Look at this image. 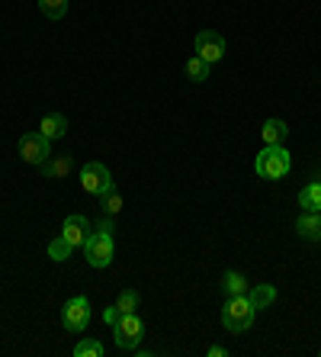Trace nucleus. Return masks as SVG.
Returning a JSON list of instances; mask_svg holds the SVG:
<instances>
[{
    "instance_id": "1",
    "label": "nucleus",
    "mask_w": 321,
    "mask_h": 357,
    "mask_svg": "<svg viewBox=\"0 0 321 357\" xmlns=\"http://www.w3.org/2000/svg\"><path fill=\"white\" fill-rule=\"evenodd\" d=\"M289 167H292V155H289V149H283V145H264L254 161V171L264 177V181H283V177L289 174Z\"/></svg>"
},
{
    "instance_id": "2",
    "label": "nucleus",
    "mask_w": 321,
    "mask_h": 357,
    "mask_svg": "<svg viewBox=\"0 0 321 357\" xmlns=\"http://www.w3.org/2000/svg\"><path fill=\"white\" fill-rule=\"evenodd\" d=\"M257 309L247 303V296H228L222 306V325L231 335H244L254 325Z\"/></svg>"
},
{
    "instance_id": "3",
    "label": "nucleus",
    "mask_w": 321,
    "mask_h": 357,
    "mask_svg": "<svg viewBox=\"0 0 321 357\" xmlns=\"http://www.w3.org/2000/svg\"><path fill=\"white\" fill-rule=\"evenodd\" d=\"M113 338H116V348L135 351L141 344V338H145V322L135 312H123V319L113 325Z\"/></svg>"
},
{
    "instance_id": "4",
    "label": "nucleus",
    "mask_w": 321,
    "mask_h": 357,
    "mask_svg": "<svg viewBox=\"0 0 321 357\" xmlns=\"http://www.w3.org/2000/svg\"><path fill=\"white\" fill-rule=\"evenodd\" d=\"M84 258L87 264L103 271V267L113 264V235H103V232H91L87 241H84Z\"/></svg>"
},
{
    "instance_id": "5",
    "label": "nucleus",
    "mask_w": 321,
    "mask_h": 357,
    "mask_svg": "<svg viewBox=\"0 0 321 357\" xmlns=\"http://www.w3.org/2000/svg\"><path fill=\"white\" fill-rule=\"evenodd\" d=\"M19 158L26 165H45L52 158V139H45L42 132L19 135Z\"/></svg>"
},
{
    "instance_id": "6",
    "label": "nucleus",
    "mask_w": 321,
    "mask_h": 357,
    "mask_svg": "<svg viewBox=\"0 0 321 357\" xmlns=\"http://www.w3.org/2000/svg\"><path fill=\"white\" fill-rule=\"evenodd\" d=\"M61 325L68 332H77L81 335L87 325H91V299L87 296H71L61 309Z\"/></svg>"
},
{
    "instance_id": "7",
    "label": "nucleus",
    "mask_w": 321,
    "mask_h": 357,
    "mask_svg": "<svg viewBox=\"0 0 321 357\" xmlns=\"http://www.w3.org/2000/svg\"><path fill=\"white\" fill-rule=\"evenodd\" d=\"M193 49H196V55L203 61H209V65H219V61L225 59V39H222V33H215V29H203V33H196Z\"/></svg>"
},
{
    "instance_id": "8",
    "label": "nucleus",
    "mask_w": 321,
    "mask_h": 357,
    "mask_svg": "<svg viewBox=\"0 0 321 357\" xmlns=\"http://www.w3.org/2000/svg\"><path fill=\"white\" fill-rule=\"evenodd\" d=\"M113 174H109L107 165H100V161H87V165L81 167V187L87 193H93V197H100V193L107 190V187H113Z\"/></svg>"
},
{
    "instance_id": "9",
    "label": "nucleus",
    "mask_w": 321,
    "mask_h": 357,
    "mask_svg": "<svg viewBox=\"0 0 321 357\" xmlns=\"http://www.w3.org/2000/svg\"><path fill=\"white\" fill-rule=\"evenodd\" d=\"M61 235H65L75 248H84V241H87V235H91V219L87 216H68L65 225H61Z\"/></svg>"
},
{
    "instance_id": "10",
    "label": "nucleus",
    "mask_w": 321,
    "mask_h": 357,
    "mask_svg": "<svg viewBox=\"0 0 321 357\" xmlns=\"http://www.w3.org/2000/svg\"><path fill=\"white\" fill-rule=\"evenodd\" d=\"M247 303L260 312V309H270L273 303H276V287L273 283H257V287H251L247 290Z\"/></svg>"
},
{
    "instance_id": "11",
    "label": "nucleus",
    "mask_w": 321,
    "mask_h": 357,
    "mask_svg": "<svg viewBox=\"0 0 321 357\" xmlns=\"http://www.w3.org/2000/svg\"><path fill=\"white\" fill-rule=\"evenodd\" d=\"M296 232L305 241H321V213H302L296 219Z\"/></svg>"
},
{
    "instance_id": "12",
    "label": "nucleus",
    "mask_w": 321,
    "mask_h": 357,
    "mask_svg": "<svg viewBox=\"0 0 321 357\" xmlns=\"http://www.w3.org/2000/svg\"><path fill=\"white\" fill-rule=\"evenodd\" d=\"M39 132L45 135V139H65V132H68V116H61V113H45L42 116V123H39Z\"/></svg>"
},
{
    "instance_id": "13",
    "label": "nucleus",
    "mask_w": 321,
    "mask_h": 357,
    "mask_svg": "<svg viewBox=\"0 0 321 357\" xmlns=\"http://www.w3.org/2000/svg\"><path fill=\"white\" fill-rule=\"evenodd\" d=\"M39 167H42V174L49 177V181H61V177L71 174L75 158H71V155H58V158H49L45 165H39Z\"/></svg>"
},
{
    "instance_id": "14",
    "label": "nucleus",
    "mask_w": 321,
    "mask_h": 357,
    "mask_svg": "<svg viewBox=\"0 0 321 357\" xmlns=\"http://www.w3.org/2000/svg\"><path fill=\"white\" fill-rule=\"evenodd\" d=\"M299 206H302V213H321V181L305 183L299 190Z\"/></svg>"
},
{
    "instance_id": "15",
    "label": "nucleus",
    "mask_w": 321,
    "mask_h": 357,
    "mask_svg": "<svg viewBox=\"0 0 321 357\" xmlns=\"http://www.w3.org/2000/svg\"><path fill=\"white\" fill-rule=\"evenodd\" d=\"M289 135V126L283 123V119H267L264 129H260V139H264V145H283Z\"/></svg>"
},
{
    "instance_id": "16",
    "label": "nucleus",
    "mask_w": 321,
    "mask_h": 357,
    "mask_svg": "<svg viewBox=\"0 0 321 357\" xmlns=\"http://www.w3.org/2000/svg\"><path fill=\"white\" fill-rule=\"evenodd\" d=\"M100 209H103V216H119L123 213V193L116 190V183L100 193Z\"/></svg>"
},
{
    "instance_id": "17",
    "label": "nucleus",
    "mask_w": 321,
    "mask_h": 357,
    "mask_svg": "<svg viewBox=\"0 0 321 357\" xmlns=\"http://www.w3.org/2000/svg\"><path fill=\"white\" fill-rule=\"evenodd\" d=\"M222 290H225V296H247V280H244V274H238V271H225V277H222Z\"/></svg>"
},
{
    "instance_id": "18",
    "label": "nucleus",
    "mask_w": 321,
    "mask_h": 357,
    "mask_svg": "<svg viewBox=\"0 0 321 357\" xmlns=\"http://www.w3.org/2000/svg\"><path fill=\"white\" fill-rule=\"evenodd\" d=\"M183 71H187V77L193 84H203L209 77V71H212V65H209V61H203L199 55H193V59H187V68H183Z\"/></svg>"
},
{
    "instance_id": "19",
    "label": "nucleus",
    "mask_w": 321,
    "mask_h": 357,
    "mask_svg": "<svg viewBox=\"0 0 321 357\" xmlns=\"http://www.w3.org/2000/svg\"><path fill=\"white\" fill-rule=\"evenodd\" d=\"M71 251H75V245H71V241H68L61 232H58V238L49 241V258L52 261H68V258H71Z\"/></svg>"
},
{
    "instance_id": "20",
    "label": "nucleus",
    "mask_w": 321,
    "mask_h": 357,
    "mask_svg": "<svg viewBox=\"0 0 321 357\" xmlns=\"http://www.w3.org/2000/svg\"><path fill=\"white\" fill-rule=\"evenodd\" d=\"M75 354L77 357H103L107 354V348H103V341L100 338H84V341H77Z\"/></svg>"
},
{
    "instance_id": "21",
    "label": "nucleus",
    "mask_w": 321,
    "mask_h": 357,
    "mask_svg": "<svg viewBox=\"0 0 321 357\" xmlns=\"http://www.w3.org/2000/svg\"><path fill=\"white\" fill-rule=\"evenodd\" d=\"M39 10L49 20H65L68 13V0H39Z\"/></svg>"
},
{
    "instance_id": "22",
    "label": "nucleus",
    "mask_w": 321,
    "mask_h": 357,
    "mask_svg": "<svg viewBox=\"0 0 321 357\" xmlns=\"http://www.w3.org/2000/svg\"><path fill=\"white\" fill-rule=\"evenodd\" d=\"M139 303H141L139 290H123V293H119V299H116V306L123 309V312H135V309H139Z\"/></svg>"
},
{
    "instance_id": "23",
    "label": "nucleus",
    "mask_w": 321,
    "mask_h": 357,
    "mask_svg": "<svg viewBox=\"0 0 321 357\" xmlns=\"http://www.w3.org/2000/svg\"><path fill=\"white\" fill-rule=\"evenodd\" d=\"M119 319H123V309L116 306V303H113V306H107V309H103V322H107L109 328H113V325L119 322Z\"/></svg>"
},
{
    "instance_id": "24",
    "label": "nucleus",
    "mask_w": 321,
    "mask_h": 357,
    "mask_svg": "<svg viewBox=\"0 0 321 357\" xmlns=\"http://www.w3.org/2000/svg\"><path fill=\"white\" fill-rule=\"evenodd\" d=\"M97 232H103V235H113V232H116V222H113V216H107V219H100V225H97Z\"/></svg>"
},
{
    "instance_id": "25",
    "label": "nucleus",
    "mask_w": 321,
    "mask_h": 357,
    "mask_svg": "<svg viewBox=\"0 0 321 357\" xmlns=\"http://www.w3.org/2000/svg\"><path fill=\"white\" fill-rule=\"evenodd\" d=\"M209 357H228V351L222 348V344H209V351H206Z\"/></svg>"
}]
</instances>
